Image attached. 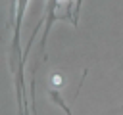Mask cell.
I'll use <instances>...</instances> for the list:
<instances>
[{
    "label": "cell",
    "instance_id": "6da1fadb",
    "mask_svg": "<svg viewBox=\"0 0 123 115\" xmlns=\"http://www.w3.org/2000/svg\"><path fill=\"white\" fill-rule=\"evenodd\" d=\"M29 0H17L15 4V25H13V38H12V73L15 79V88H17V102H19V115H27V102H25V86H23V56L19 54V33H21V23L27 12Z\"/></svg>",
    "mask_w": 123,
    "mask_h": 115
},
{
    "label": "cell",
    "instance_id": "7a4b0ae2",
    "mask_svg": "<svg viewBox=\"0 0 123 115\" xmlns=\"http://www.w3.org/2000/svg\"><path fill=\"white\" fill-rule=\"evenodd\" d=\"M75 8H77V0H48L46 4V15H44V21H46V29H44V36H42V48L46 44V36H48V31L52 27L54 21L62 19V21H69L71 25H77L79 17L75 13Z\"/></svg>",
    "mask_w": 123,
    "mask_h": 115
},
{
    "label": "cell",
    "instance_id": "3957f363",
    "mask_svg": "<svg viewBox=\"0 0 123 115\" xmlns=\"http://www.w3.org/2000/svg\"><path fill=\"white\" fill-rule=\"evenodd\" d=\"M48 96H50V100H52V102H54V104H56V105H58L65 115H73V111L69 109V105L65 104V100L62 98V94H60L58 90H54V88H52V90H48Z\"/></svg>",
    "mask_w": 123,
    "mask_h": 115
},
{
    "label": "cell",
    "instance_id": "277c9868",
    "mask_svg": "<svg viewBox=\"0 0 123 115\" xmlns=\"http://www.w3.org/2000/svg\"><path fill=\"white\" fill-rule=\"evenodd\" d=\"M15 4H17V0H10V23L15 19Z\"/></svg>",
    "mask_w": 123,
    "mask_h": 115
},
{
    "label": "cell",
    "instance_id": "5b68a950",
    "mask_svg": "<svg viewBox=\"0 0 123 115\" xmlns=\"http://www.w3.org/2000/svg\"><path fill=\"white\" fill-rule=\"evenodd\" d=\"M81 4H83V0H77V8H75V13H77V17H79V10H81Z\"/></svg>",
    "mask_w": 123,
    "mask_h": 115
}]
</instances>
